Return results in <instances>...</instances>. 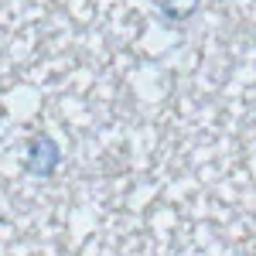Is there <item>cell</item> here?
<instances>
[{
  "label": "cell",
  "mask_w": 256,
  "mask_h": 256,
  "mask_svg": "<svg viewBox=\"0 0 256 256\" xmlns=\"http://www.w3.org/2000/svg\"><path fill=\"white\" fill-rule=\"evenodd\" d=\"M62 164V147L55 144L52 134H34L28 144V158H24V171L34 178H52Z\"/></svg>",
  "instance_id": "1"
},
{
  "label": "cell",
  "mask_w": 256,
  "mask_h": 256,
  "mask_svg": "<svg viewBox=\"0 0 256 256\" xmlns=\"http://www.w3.org/2000/svg\"><path fill=\"white\" fill-rule=\"evenodd\" d=\"M202 7V0H160V14H164V24L171 28H181L184 20H192Z\"/></svg>",
  "instance_id": "2"
}]
</instances>
